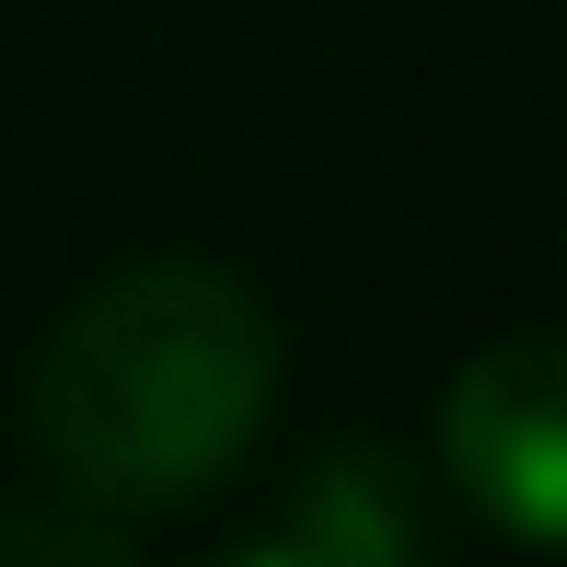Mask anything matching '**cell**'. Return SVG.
I'll return each instance as SVG.
<instances>
[{
  "label": "cell",
  "mask_w": 567,
  "mask_h": 567,
  "mask_svg": "<svg viewBox=\"0 0 567 567\" xmlns=\"http://www.w3.org/2000/svg\"><path fill=\"white\" fill-rule=\"evenodd\" d=\"M278 382H290V337L244 267L140 255L47 324L23 429L59 498L127 533L209 509L267 441Z\"/></svg>",
  "instance_id": "cell-1"
},
{
  "label": "cell",
  "mask_w": 567,
  "mask_h": 567,
  "mask_svg": "<svg viewBox=\"0 0 567 567\" xmlns=\"http://www.w3.org/2000/svg\"><path fill=\"white\" fill-rule=\"evenodd\" d=\"M0 567H151V556L116 522L59 498V509H0Z\"/></svg>",
  "instance_id": "cell-4"
},
{
  "label": "cell",
  "mask_w": 567,
  "mask_h": 567,
  "mask_svg": "<svg viewBox=\"0 0 567 567\" xmlns=\"http://www.w3.org/2000/svg\"><path fill=\"white\" fill-rule=\"evenodd\" d=\"M441 486L475 498L522 556L567 533V348L556 324H509L441 382Z\"/></svg>",
  "instance_id": "cell-2"
},
{
  "label": "cell",
  "mask_w": 567,
  "mask_h": 567,
  "mask_svg": "<svg viewBox=\"0 0 567 567\" xmlns=\"http://www.w3.org/2000/svg\"><path fill=\"white\" fill-rule=\"evenodd\" d=\"M290 545H313L324 567H429L441 556V509H429V463L405 441H324L278 486L267 509Z\"/></svg>",
  "instance_id": "cell-3"
},
{
  "label": "cell",
  "mask_w": 567,
  "mask_h": 567,
  "mask_svg": "<svg viewBox=\"0 0 567 567\" xmlns=\"http://www.w3.org/2000/svg\"><path fill=\"white\" fill-rule=\"evenodd\" d=\"M209 567H324V556H313V545H290L278 522H255V533H231V545H220Z\"/></svg>",
  "instance_id": "cell-5"
}]
</instances>
